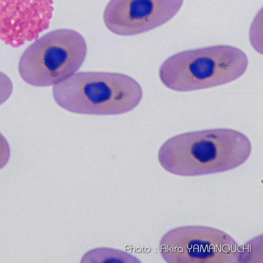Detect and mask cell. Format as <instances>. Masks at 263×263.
Returning <instances> with one entry per match:
<instances>
[{"label":"cell","instance_id":"obj_1","mask_svg":"<svg viewBox=\"0 0 263 263\" xmlns=\"http://www.w3.org/2000/svg\"><path fill=\"white\" fill-rule=\"evenodd\" d=\"M248 138L238 131L216 128L188 132L167 140L158 158L167 172L180 176L215 174L235 168L249 158Z\"/></svg>","mask_w":263,"mask_h":263},{"label":"cell","instance_id":"obj_2","mask_svg":"<svg viewBox=\"0 0 263 263\" xmlns=\"http://www.w3.org/2000/svg\"><path fill=\"white\" fill-rule=\"evenodd\" d=\"M57 104L71 112L114 115L127 112L140 102L141 86L127 75L106 72H80L55 84Z\"/></svg>","mask_w":263,"mask_h":263},{"label":"cell","instance_id":"obj_3","mask_svg":"<svg viewBox=\"0 0 263 263\" xmlns=\"http://www.w3.org/2000/svg\"><path fill=\"white\" fill-rule=\"evenodd\" d=\"M248 65V58L240 49L216 45L171 56L160 66L159 74L166 87L186 92L232 82L245 73Z\"/></svg>","mask_w":263,"mask_h":263},{"label":"cell","instance_id":"obj_4","mask_svg":"<svg viewBox=\"0 0 263 263\" xmlns=\"http://www.w3.org/2000/svg\"><path fill=\"white\" fill-rule=\"evenodd\" d=\"M87 53L83 37L76 31H51L35 41L23 53L18 66L27 84L36 87L55 85L81 66Z\"/></svg>","mask_w":263,"mask_h":263},{"label":"cell","instance_id":"obj_5","mask_svg":"<svg viewBox=\"0 0 263 263\" xmlns=\"http://www.w3.org/2000/svg\"><path fill=\"white\" fill-rule=\"evenodd\" d=\"M159 249L168 263L240 262L241 246L228 234L212 227L176 228L161 238Z\"/></svg>","mask_w":263,"mask_h":263},{"label":"cell","instance_id":"obj_6","mask_svg":"<svg viewBox=\"0 0 263 263\" xmlns=\"http://www.w3.org/2000/svg\"><path fill=\"white\" fill-rule=\"evenodd\" d=\"M183 3V0H111L105 9L103 20L116 34L136 35L168 22Z\"/></svg>","mask_w":263,"mask_h":263},{"label":"cell","instance_id":"obj_7","mask_svg":"<svg viewBox=\"0 0 263 263\" xmlns=\"http://www.w3.org/2000/svg\"><path fill=\"white\" fill-rule=\"evenodd\" d=\"M52 0H0V39L12 46L35 38L48 28Z\"/></svg>","mask_w":263,"mask_h":263},{"label":"cell","instance_id":"obj_8","mask_svg":"<svg viewBox=\"0 0 263 263\" xmlns=\"http://www.w3.org/2000/svg\"><path fill=\"white\" fill-rule=\"evenodd\" d=\"M13 84L11 79L5 73L0 71V105L11 96Z\"/></svg>","mask_w":263,"mask_h":263},{"label":"cell","instance_id":"obj_9","mask_svg":"<svg viewBox=\"0 0 263 263\" xmlns=\"http://www.w3.org/2000/svg\"><path fill=\"white\" fill-rule=\"evenodd\" d=\"M10 157V148L5 137L0 133V170L5 167Z\"/></svg>","mask_w":263,"mask_h":263}]
</instances>
